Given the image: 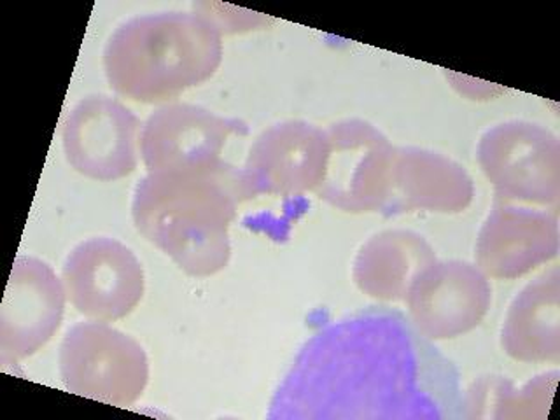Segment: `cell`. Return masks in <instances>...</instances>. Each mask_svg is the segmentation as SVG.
<instances>
[{
    "label": "cell",
    "instance_id": "obj_17",
    "mask_svg": "<svg viewBox=\"0 0 560 420\" xmlns=\"http://www.w3.org/2000/svg\"><path fill=\"white\" fill-rule=\"evenodd\" d=\"M195 13L206 18L215 26L219 34H238V32L256 31L273 23L271 18L259 13H250L244 9L230 8L223 4H198Z\"/></svg>",
    "mask_w": 560,
    "mask_h": 420
},
{
    "label": "cell",
    "instance_id": "obj_10",
    "mask_svg": "<svg viewBox=\"0 0 560 420\" xmlns=\"http://www.w3.org/2000/svg\"><path fill=\"white\" fill-rule=\"evenodd\" d=\"M411 323L431 340L463 337L486 319L492 303L489 277L468 261L429 265L407 300Z\"/></svg>",
    "mask_w": 560,
    "mask_h": 420
},
{
    "label": "cell",
    "instance_id": "obj_7",
    "mask_svg": "<svg viewBox=\"0 0 560 420\" xmlns=\"http://www.w3.org/2000/svg\"><path fill=\"white\" fill-rule=\"evenodd\" d=\"M326 158V130L302 119L277 122L254 140L238 168L242 198L296 197L315 191L323 180Z\"/></svg>",
    "mask_w": 560,
    "mask_h": 420
},
{
    "label": "cell",
    "instance_id": "obj_3",
    "mask_svg": "<svg viewBox=\"0 0 560 420\" xmlns=\"http://www.w3.org/2000/svg\"><path fill=\"white\" fill-rule=\"evenodd\" d=\"M58 364L69 393L113 407H130L148 387L145 350L102 320L72 326L61 340Z\"/></svg>",
    "mask_w": 560,
    "mask_h": 420
},
{
    "label": "cell",
    "instance_id": "obj_14",
    "mask_svg": "<svg viewBox=\"0 0 560 420\" xmlns=\"http://www.w3.org/2000/svg\"><path fill=\"white\" fill-rule=\"evenodd\" d=\"M501 346L510 358L521 363L559 361V268L545 271L516 294L504 317Z\"/></svg>",
    "mask_w": 560,
    "mask_h": 420
},
{
    "label": "cell",
    "instance_id": "obj_13",
    "mask_svg": "<svg viewBox=\"0 0 560 420\" xmlns=\"http://www.w3.org/2000/svg\"><path fill=\"white\" fill-rule=\"evenodd\" d=\"M475 184L460 163L422 148H396L389 195L382 212L428 210L455 214L471 206Z\"/></svg>",
    "mask_w": 560,
    "mask_h": 420
},
{
    "label": "cell",
    "instance_id": "obj_11",
    "mask_svg": "<svg viewBox=\"0 0 560 420\" xmlns=\"http://www.w3.org/2000/svg\"><path fill=\"white\" fill-rule=\"evenodd\" d=\"M66 300L63 282L48 262L18 256L0 306L2 359L16 363L39 352L60 328Z\"/></svg>",
    "mask_w": 560,
    "mask_h": 420
},
{
    "label": "cell",
    "instance_id": "obj_9",
    "mask_svg": "<svg viewBox=\"0 0 560 420\" xmlns=\"http://www.w3.org/2000/svg\"><path fill=\"white\" fill-rule=\"evenodd\" d=\"M241 119L224 118L200 105L166 104L140 130V156L148 172L214 168L224 163L223 149L233 136H247Z\"/></svg>",
    "mask_w": 560,
    "mask_h": 420
},
{
    "label": "cell",
    "instance_id": "obj_6",
    "mask_svg": "<svg viewBox=\"0 0 560 420\" xmlns=\"http://www.w3.org/2000/svg\"><path fill=\"white\" fill-rule=\"evenodd\" d=\"M61 282L75 311L102 323L125 319L144 296L139 258L109 236L75 245L61 268Z\"/></svg>",
    "mask_w": 560,
    "mask_h": 420
},
{
    "label": "cell",
    "instance_id": "obj_8",
    "mask_svg": "<svg viewBox=\"0 0 560 420\" xmlns=\"http://www.w3.org/2000/svg\"><path fill=\"white\" fill-rule=\"evenodd\" d=\"M142 122L110 96H86L67 114L61 142L67 162L88 179L113 183L139 165Z\"/></svg>",
    "mask_w": 560,
    "mask_h": 420
},
{
    "label": "cell",
    "instance_id": "obj_5",
    "mask_svg": "<svg viewBox=\"0 0 560 420\" xmlns=\"http://www.w3.org/2000/svg\"><path fill=\"white\" fill-rule=\"evenodd\" d=\"M328 158L315 195L349 214L382 210L389 195L396 148L375 125L341 119L326 128Z\"/></svg>",
    "mask_w": 560,
    "mask_h": 420
},
{
    "label": "cell",
    "instance_id": "obj_15",
    "mask_svg": "<svg viewBox=\"0 0 560 420\" xmlns=\"http://www.w3.org/2000/svg\"><path fill=\"white\" fill-rule=\"evenodd\" d=\"M436 261L424 236L407 230L376 233L359 249L352 279L364 294L381 302L407 300L420 273Z\"/></svg>",
    "mask_w": 560,
    "mask_h": 420
},
{
    "label": "cell",
    "instance_id": "obj_4",
    "mask_svg": "<svg viewBox=\"0 0 560 420\" xmlns=\"http://www.w3.org/2000/svg\"><path fill=\"white\" fill-rule=\"evenodd\" d=\"M477 158L495 200L559 207L560 142L547 128L521 119L499 122L481 136Z\"/></svg>",
    "mask_w": 560,
    "mask_h": 420
},
{
    "label": "cell",
    "instance_id": "obj_2",
    "mask_svg": "<svg viewBox=\"0 0 560 420\" xmlns=\"http://www.w3.org/2000/svg\"><path fill=\"white\" fill-rule=\"evenodd\" d=\"M221 61L223 35L197 13L131 18L104 49L110 88L139 104L174 101L209 81Z\"/></svg>",
    "mask_w": 560,
    "mask_h": 420
},
{
    "label": "cell",
    "instance_id": "obj_1",
    "mask_svg": "<svg viewBox=\"0 0 560 420\" xmlns=\"http://www.w3.org/2000/svg\"><path fill=\"white\" fill-rule=\"evenodd\" d=\"M238 168L148 172L137 184L131 218L137 232L191 277H210L232 258L230 226L241 206Z\"/></svg>",
    "mask_w": 560,
    "mask_h": 420
},
{
    "label": "cell",
    "instance_id": "obj_12",
    "mask_svg": "<svg viewBox=\"0 0 560 420\" xmlns=\"http://www.w3.org/2000/svg\"><path fill=\"white\" fill-rule=\"evenodd\" d=\"M559 254L557 210L494 200L477 238V267L492 279H518Z\"/></svg>",
    "mask_w": 560,
    "mask_h": 420
},
{
    "label": "cell",
    "instance_id": "obj_16",
    "mask_svg": "<svg viewBox=\"0 0 560 420\" xmlns=\"http://www.w3.org/2000/svg\"><path fill=\"white\" fill-rule=\"evenodd\" d=\"M557 376V372L545 373L518 390L503 378H489L469 390L472 399L469 407H478V411L492 408L489 416L498 419H545L550 411Z\"/></svg>",
    "mask_w": 560,
    "mask_h": 420
}]
</instances>
